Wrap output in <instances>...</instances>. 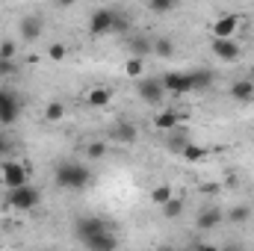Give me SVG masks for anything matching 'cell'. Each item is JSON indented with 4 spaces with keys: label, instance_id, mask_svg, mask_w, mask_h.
<instances>
[{
    "label": "cell",
    "instance_id": "cell-1",
    "mask_svg": "<svg viewBox=\"0 0 254 251\" xmlns=\"http://www.w3.org/2000/svg\"><path fill=\"white\" fill-rule=\"evenodd\" d=\"M54 181H57V187H63V189H83V187L92 184V172H89L86 163L63 160V163H57V169H54Z\"/></svg>",
    "mask_w": 254,
    "mask_h": 251
},
{
    "label": "cell",
    "instance_id": "cell-2",
    "mask_svg": "<svg viewBox=\"0 0 254 251\" xmlns=\"http://www.w3.org/2000/svg\"><path fill=\"white\" fill-rule=\"evenodd\" d=\"M39 201H42V192L33 187V184H24V187H15V189L6 192V204H9L12 210H18V213L33 210Z\"/></svg>",
    "mask_w": 254,
    "mask_h": 251
},
{
    "label": "cell",
    "instance_id": "cell-3",
    "mask_svg": "<svg viewBox=\"0 0 254 251\" xmlns=\"http://www.w3.org/2000/svg\"><path fill=\"white\" fill-rule=\"evenodd\" d=\"M21 110H24L21 95H18L15 89L3 86V89H0V125H3V127H12L18 119H21Z\"/></svg>",
    "mask_w": 254,
    "mask_h": 251
},
{
    "label": "cell",
    "instance_id": "cell-4",
    "mask_svg": "<svg viewBox=\"0 0 254 251\" xmlns=\"http://www.w3.org/2000/svg\"><path fill=\"white\" fill-rule=\"evenodd\" d=\"M116 21H119V12L116 9H95L89 15V36L101 39V36L116 33Z\"/></svg>",
    "mask_w": 254,
    "mask_h": 251
},
{
    "label": "cell",
    "instance_id": "cell-5",
    "mask_svg": "<svg viewBox=\"0 0 254 251\" xmlns=\"http://www.w3.org/2000/svg\"><path fill=\"white\" fill-rule=\"evenodd\" d=\"M166 92H175V95H187V92H195V80H192V71H169L160 77Z\"/></svg>",
    "mask_w": 254,
    "mask_h": 251
},
{
    "label": "cell",
    "instance_id": "cell-6",
    "mask_svg": "<svg viewBox=\"0 0 254 251\" xmlns=\"http://www.w3.org/2000/svg\"><path fill=\"white\" fill-rule=\"evenodd\" d=\"M3 184H6V189L30 184V169L24 163H18V160H9L6 157V163H3Z\"/></svg>",
    "mask_w": 254,
    "mask_h": 251
},
{
    "label": "cell",
    "instance_id": "cell-7",
    "mask_svg": "<svg viewBox=\"0 0 254 251\" xmlns=\"http://www.w3.org/2000/svg\"><path fill=\"white\" fill-rule=\"evenodd\" d=\"M42 33H45V18H42L39 12L21 18V24H18V36H21L24 42H36V39H42Z\"/></svg>",
    "mask_w": 254,
    "mask_h": 251
},
{
    "label": "cell",
    "instance_id": "cell-8",
    "mask_svg": "<svg viewBox=\"0 0 254 251\" xmlns=\"http://www.w3.org/2000/svg\"><path fill=\"white\" fill-rule=\"evenodd\" d=\"M83 246L92 251H113L119 249V237L113 234V228H104V231H98V234H92V237H86L83 240Z\"/></svg>",
    "mask_w": 254,
    "mask_h": 251
},
{
    "label": "cell",
    "instance_id": "cell-9",
    "mask_svg": "<svg viewBox=\"0 0 254 251\" xmlns=\"http://www.w3.org/2000/svg\"><path fill=\"white\" fill-rule=\"evenodd\" d=\"M136 89H139V98H142L145 104H151V107L163 104V98H166V86H163V80H142Z\"/></svg>",
    "mask_w": 254,
    "mask_h": 251
},
{
    "label": "cell",
    "instance_id": "cell-10",
    "mask_svg": "<svg viewBox=\"0 0 254 251\" xmlns=\"http://www.w3.org/2000/svg\"><path fill=\"white\" fill-rule=\"evenodd\" d=\"M104 228H110L101 216H80L77 222H74V237L83 243L86 237H92V234H98V231H104Z\"/></svg>",
    "mask_w": 254,
    "mask_h": 251
},
{
    "label": "cell",
    "instance_id": "cell-11",
    "mask_svg": "<svg viewBox=\"0 0 254 251\" xmlns=\"http://www.w3.org/2000/svg\"><path fill=\"white\" fill-rule=\"evenodd\" d=\"M213 57L216 60H222V63H234L237 57H240V45L234 42V39H219V36H213Z\"/></svg>",
    "mask_w": 254,
    "mask_h": 251
},
{
    "label": "cell",
    "instance_id": "cell-12",
    "mask_svg": "<svg viewBox=\"0 0 254 251\" xmlns=\"http://www.w3.org/2000/svg\"><path fill=\"white\" fill-rule=\"evenodd\" d=\"M222 222H225L222 207H207V210H201V213H198L195 228H198V231H216V228H222Z\"/></svg>",
    "mask_w": 254,
    "mask_h": 251
},
{
    "label": "cell",
    "instance_id": "cell-13",
    "mask_svg": "<svg viewBox=\"0 0 254 251\" xmlns=\"http://www.w3.org/2000/svg\"><path fill=\"white\" fill-rule=\"evenodd\" d=\"M237 27H240V18H237L234 12H225V15L216 18V24H213V36H219V39H234Z\"/></svg>",
    "mask_w": 254,
    "mask_h": 251
},
{
    "label": "cell",
    "instance_id": "cell-14",
    "mask_svg": "<svg viewBox=\"0 0 254 251\" xmlns=\"http://www.w3.org/2000/svg\"><path fill=\"white\" fill-rule=\"evenodd\" d=\"M110 101H113V89H107V86H92L86 92V104L92 110H104V107H110Z\"/></svg>",
    "mask_w": 254,
    "mask_h": 251
},
{
    "label": "cell",
    "instance_id": "cell-15",
    "mask_svg": "<svg viewBox=\"0 0 254 251\" xmlns=\"http://www.w3.org/2000/svg\"><path fill=\"white\" fill-rule=\"evenodd\" d=\"M228 92H231L234 101H243V104H246V101L254 98V83L252 80H234V83L228 86Z\"/></svg>",
    "mask_w": 254,
    "mask_h": 251
},
{
    "label": "cell",
    "instance_id": "cell-16",
    "mask_svg": "<svg viewBox=\"0 0 254 251\" xmlns=\"http://www.w3.org/2000/svg\"><path fill=\"white\" fill-rule=\"evenodd\" d=\"M154 127H157L160 133H172V130L178 127V113H175V110H160V113L154 116Z\"/></svg>",
    "mask_w": 254,
    "mask_h": 251
},
{
    "label": "cell",
    "instance_id": "cell-17",
    "mask_svg": "<svg viewBox=\"0 0 254 251\" xmlns=\"http://www.w3.org/2000/svg\"><path fill=\"white\" fill-rule=\"evenodd\" d=\"M151 54H157V57H163V60L175 57V39H169V36H157V39H151Z\"/></svg>",
    "mask_w": 254,
    "mask_h": 251
},
{
    "label": "cell",
    "instance_id": "cell-18",
    "mask_svg": "<svg viewBox=\"0 0 254 251\" xmlns=\"http://www.w3.org/2000/svg\"><path fill=\"white\" fill-rule=\"evenodd\" d=\"M192 80H195V92H204L216 83V74L207 71V68H198V71H192Z\"/></svg>",
    "mask_w": 254,
    "mask_h": 251
},
{
    "label": "cell",
    "instance_id": "cell-19",
    "mask_svg": "<svg viewBox=\"0 0 254 251\" xmlns=\"http://www.w3.org/2000/svg\"><path fill=\"white\" fill-rule=\"evenodd\" d=\"M181 157H184L187 163H201V160H207V148H204V145H192V142H187L184 151H181Z\"/></svg>",
    "mask_w": 254,
    "mask_h": 251
},
{
    "label": "cell",
    "instance_id": "cell-20",
    "mask_svg": "<svg viewBox=\"0 0 254 251\" xmlns=\"http://www.w3.org/2000/svg\"><path fill=\"white\" fill-rule=\"evenodd\" d=\"M175 192H172V187L169 184H160V187H154L151 189V204H157V207H163L169 198H172Z\"/></svg>",
    "mask_w": 254,
    "mask_h": 251
},
{
    "label": "cell",
    "instance_id": "cell-21",
    "mask_svg": "<svg viewBox=\"0 0 254 251\" xmlns=\"http://www.w3.org/2000/svg\"><path fill=\"white\" fill-rule=\"evenodd\" d=\"M181 213H184V201L172 195V198H169V201L163 204V216H166V219H178Z\"/></svg>",
    "mask_w": 254,
    "mask_h": 251
},
{
    "label": "cell",
    "instance_id": "cell-22",
    "mask_svg": "<svg viewBox=\"0 0 254 251\" xmlns=\"http://www.w3.org/2000/svg\"><path fill=\"white\" fill-rule=\"evenodd\" d=\"M125 74L127 77H142L145 74V60L142 57H130L125 63Z\"/></svg>",
    "mask_w": 254,
    "mask_h": 251
},
{
    "label": "cell",
    "instance_id": "cell-23",
    "mask_svg": "<svg viewBox=\"0 0 254 251\" xmlns=\"http://www.w3.org/2000/svg\"><path fill=\"white\" fill-rule=\"evenodd\" d=\"M136 136H139L136 125H119L116 127V139H122V142H136Z\"/></svg>",
    "mask_w": 254,
    "mask_h": 251
},
{
    "label": "cell",
    "instance_id": "cell-24",
    "mask_svg": "<svg viewBox=\"0 0 254 251\" xmlns=\"http://www.w3.org/2000/svg\"><path fill=\"white\" fill-rule=\"evenodd\" d=\"M175 6H178V0H148V9L157 12V15H166V12H172Z\"/></svg>",
    "mask_w": 254,
    "mask_h": 251
},
{
    "label": "cell",
    "instance_id": "cell-25",
    "mask_svg": "<svg viewBox=\"0 0 254 251\" xmlns=\"http://www.w3.org/2000/svg\"><path fill=\"white\" fill-rule=\"evenodd\" d=\"M63 116H65V107L60 101H51V104L45 107V119H48V122H60Z\"/></svg>",
    "mask_w": 254,
    "mask_h": 251
},
{
    "label": "cell",
    "instance_id": "cell-26",
    "mask_svg": "<svg viewBox=\"0 0 254 251\" xmlns=\"http://www.w3.org/2000/svg\"><path fill=\"white\" fill-rule=\"evenodd\" d=\"M15 54H18V45L12 39H3L0 42V60H15Z\"/></svg>",
    "mask_w": 254,
    "mask_h": 251
},
{
    "label": "cell",
    "instance_id": "cell-27",
    "mask_svg": "<svg viewBox=\"0 0 254 251\" xmlns=\"http://www.w3.org/2000/svg\"><path fill=\"white\" fill-rule=\"evenodd\" d=\"M86 157H89V160H101V157H107V145H104V142H92V145L86 148Z\"/></svg>",
    "mask_w": 254,
    "mask_h": 251
},
{
    "label": "cell",
    "instance_id": "cell-28",
    "mask_svg": "<svg viewBox=\"0 0 254 251\" xmlns=\"http://www.w3.org/2000/svg\"><path fill=\"white\" fill-rule=\"evenodd\" d=\"M130 48L136 51V57H142V54H151V42H145V36L133 39V42H130Z\"/></svg>",
    "mask_w": 254,
    "mask_h": 251
},
{
    "label": "cell",
    "instance_id": "cell-29",
    "mask_svg": "<svg viewBox=\"0 0 254 251\" xmlns=\"http://www.w3.org/2000/svg\"><path fill=\"white\" fill-rule=\"evenodd\" d=\"M231 219L234 222H249L252 219V207H234L231 210Z\"/></svg>",
    "mask_w": 254,
    "mask_h": 251
},
{
    "label": "cell",
    "instance_id": "cell-30",
    "mask_svg": "<svg viewBox=\"0 0 254 251\" xmlns=\"http://www.w3.org/2000/svg\"><path fill=\"white\" fill-rule=\"evenodd\" d=\"M65 54H68V51H65V45H51V48H48V57H51L54 63H63Z\"/></svg>",
    "mask_w": 254,
    "mask_h": 251
},
{
    "label": "cell",
    "instance_id": "cell-31",
    "mask_svg": "<svg viewBox=\"0 0 254 251\" xmlns=\"http://www.w3.org/2000/svg\"><path fill=\"white\" fill-rule=\"evenodd\" d=\"M184 145H187V139H184L181 133H175V130H172V136H169V148L181 154V151H184Z\"/></svg>",
    "mask_w": 254,
    "mask_h": 251
},
{
    "label": "cell",
    "instance_id": "cell-32",
    "mask_svg": "<svg viewBox=\"0 0 254 251\" xmlns=\"http://www.w3.org/2000/svg\"><path fill=\"white\" fill-rule=\"evenodd\" d=\"M0 74H15V60H0Z\"/></svg>",
    "mask_w": 254,
    "mask_h": 251
},
{
    "label": "cell",
    "instance_id": "cell-33",
    "mask_svg": "<svg viewBox=\"0 0 254 251\" xmlns=\"http://www.w3.org/2000/svg\"><path fill=\"white\" fill-rule=\"evenodd\" d=\"M9 154H12V142H9L6 136H0V160H3V157H9Z\"/></svg>",
    "mask_w": 254,
    "mask_h": 251
},
{
    "label": "cell",
    "instance_id": "cell-34",
    "mask_svg": "<svg viewBox=\"0 0 254 251\" xmlns=\"http://www.w3.org/2000/svg\"><path fill=\"white\" fill-rule=\"evenodd\" d=\"M54 3H57V6H60V9H71V6H74V3H77V0H54Z\"/></svg>",
    "mask_w": 254,
    "mask_h": 251
},
{
    "label": "cell",
    "instance_id": "cell-35",
    "mask_svg": "<svg viewBox=\"0 0 254 251\" xmlns=\"http://www.w3.org/2000/svg\"><path fill=\"white\" fill-rule=\"evenodd\" d=\"M249 80H252V83H254V65H252V71H249Z\"/></svg>",
    "mask_w": 254,
    "mask_h": 251
}]
</instances>
